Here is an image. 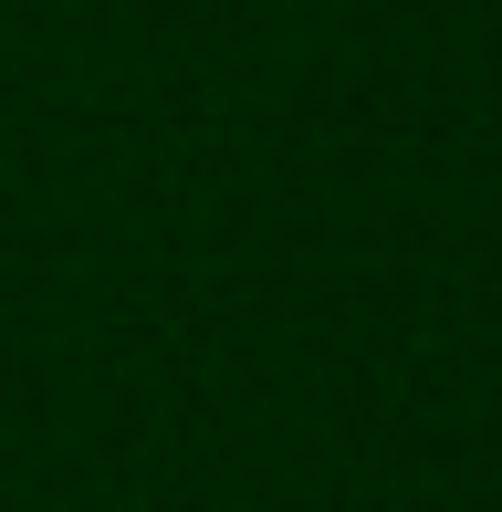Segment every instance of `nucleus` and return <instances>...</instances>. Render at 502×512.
I'll use <instances>...</instances> for the list:
<instances>
[]
</instances>
